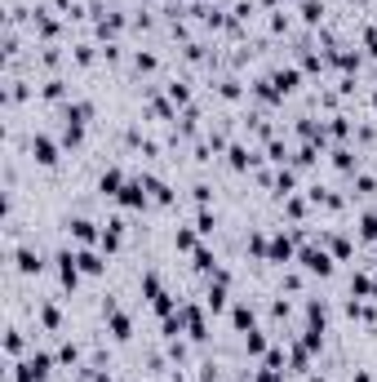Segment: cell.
Instances as JSON below:
<instances>
[{
	"mask_svg": "<svg viewBox=\"0 0 377 382\" xmlns=\"http://www.w3.org/2000/svg\"><path fill=\"white\" fill-rule=\"evenodd\" d=\"M373 107H377V89H373Z\"/></svg>",
	"mask_w": 377,
	"mask_h": 382,
	"instance_id": "7dc6e473",
	"label": "cell"
},
{
	"mask_svg": "<svg viewBox=\"0 0 377 382\" xmlns=\"http://www.w3.org/2000/svg\"><path fill=\"white\" fill-rule=\"evenodd\" d=\"M311 347H307V342H293V347H288V365H293L298 369V374H307V369H311Z\"/></svg>",
	"mask_w": 377,
	"mask_h": 382,
	"instance_id": "4316f807",
	"label": "cell"
},
{
	"mask_svg": "<svg viewBox=\"0 0 377 382\" xmlns=\"http://www.w3.org/2000/svg\"><path fill=\"white\" fill-rule=\"evenodd\" d=\"M164 98L174 102V107H191V85H187V80H169V85H164Z\"/></svg>",
	"mask_w": 377,
	"mask_h": 382,
	"instance_id": "7402d4cb",
	"label": "cell"
},
{
	"mask_svg": "<svg viewBox=\"0 0 377 382\" xmlns=\"http://www.w3.org/2000/svg\"><path fill=\"white\" fill-rule=\"evenodd\" d=\"M27 151H31V160L40 165V169H58V160H63V142L49 138V134H31Z\"/></svg>",
	"mask_w": 377,
	"mask_h": 382,
	"instance_id": "7a4b0ae2",
	"label": "cell"
},
{
	"mask_svg": "<svg viewBox=\"0 0 377 382\" xmlns=\"http://www.w3.org/2000/svg\"><path fill=\"white\" fill-rule=\"evenodd\" d=\"M125 183H129V174L120 169V165H111V169H102V174H98V196L116 200L120 191H125Z\"/></svg>",
	"mask_w": 377,
	"mask_h": 382,
	"instance_id": "30bf717a",
	"label": "cell"
},
{
	"mask_svg": "<svg viewBox=\"0 0 377 382\" xmlns=\"http://www.w3.org/2000/svg\"><path fill=\"white\" fill-rule=\"evenodd\" d=\"M266 351H271V338H266V329L245 333V356H266Z\"/></svg>",
	"mask_w": 377,
	"mask_h": 382,
	"instance_id": "cb8c5ba5",
	"label": "cell"
},
{
	"mask_svg": "<svg viewBox=\"0 0 377 382\" xmlns=\"http://www.w3.org/2000/svg\"><path fill=\"white\" fill-rule=\"evenodd\" d=\"M147 191H151V205H174V191H169L164 178H151L147 174Z\"/></svg>",
	"mask_w": 377,
	"mask_h": 382,
	"instance_id": "484cf974",
	"label": "cell"
},
{
	"mask_svg": "<svg viewBox=\"0 0 377 382\" xmlns=\"http://www.w3.org/2000/svg\"><path fill=\"white\" fill-rule=\"evenodd\" d=\"M63 227H67V236H71L80 249H98V240H102V227L93 222V218H67Z\"/></svg>",
	"mask_w": 377,
	"mask_h": 382,
	"instance_id": "52a82bcc",
	"label": "cell"
},
{
	"mask_svg": "<svg viewBox=\"0 0 377 382\" xmlns=\"http://www.w3.org/2000/svg\"><path fill=\"white\" fill-rule=\"evenodd\" d=\"M63 121H71V125H89V121H93V102H89V98L63 102Z\"/></svg>",
	"mask_w": 377,
	"mask_h": 382,
	"instance_id": "2e32d148",
	"label": "cell"
},
{
	"mask_svg": "<svg viewBox=\"0 0 377 382\" xmlns=\"http://www.w3.org/2000/svg\"><path fill=\"white\" fill-rule=\"evenodd\" d=\"M351 382H373V374H369V369H355V374H351Z\"/></svg>",
	"mask_w": 377,
	"mask_h": 382,
	"instance_id": "f6af8a7d",
	"label": "cell"
},
{
	"mask_svg": "<svg viewBox=\"0 0 377 382\" xmlns=\"http://www.w3.org/2000/svg\"><path fill=\"white\" fill-rule=\"evenodd\" d=\"M133 67H138V71H155V67H160V58H155V54H133Z\"/></svg>",
	"mask_w": 377,
	"mask_h": 382,
	"instance_id": "60d3db41",
	"label": "cell"
},
{
	"mask_svg": "<svg viewBox=\"0 0 377 382\" xmlns=\"http://www.w3.org/2000/svg\"><path fill=\"white\" fill-rule=\"evenodd\" d=\"M271 85H275L279 98L298 93V85H302V67H279V71H271Z\"/></svg>",
	"mask_w": 377,
	"mask_h": 382,
	"instance_id": "8fae6325",
	"label": "cell"
},
{
	"mask_svg": "<svg viewBox=\"0 0 377 382\" xmlns=\"http://www.w3.org/2000/svg\"><path fill=\"white\" fill-rule=\"evenodd\" d=\"M191 200H196L200 209H209V200H213V187H209V183H196V187H191Z\"/></svg>",
	"mask_w": 377,
	"mask_h": 382,
	"instance_id": "f35d334b",
	"label": "cell"
},
{
	"mask_svg": "<svg viewBox=\"0 0 377 382\" xmlns=\"http://www.w3.org/2000/svg\"><path fill=\"white\" fill-rule=\"evenodd\" d=\"M191 267H196L200 276H213V271H217V254H213L209 245H200L196 254H191Z\"/></svg>",
	"mask_w": 377,
	"mask_h": 382,
	"instance_id": "d6986e66",
	"label": "cell"
},
{
	"mask_svg": "<svg viewBox=\"0 0 377 382\" xmlns=\"http://www.w3.org/2000/svg\"><path fill=\"white\" fill-rule=\"evenodd\" d=\"M284 209H288V218H298V227H302V218H307V200H302V196H288Z\"/></svg>",
	"mask_w": 377,
	"mask_h": 382,
	"instance_id": "8d00e7d4",
	"label": "cell"
},
{
	"mask_svg": "<svg viewBox=\"0 0 377 382\" xmlns=\"http://www.w3.org/2000/svg\"><path fill=\"white\" fill-rule=\"evenodd\" d=\"M174 249L196 254V249H200V231H196V227H178V231H174Z\"/></svg>",
	"mask_w": 377,
	"mask_h": 382,
	"instance_id": "ffe728a7",
	"label": "cell"
},
{
	"mask_svg": "<svg viewBox=\"0 0 377 382\" xmlns=\"http://www.w3.org/2000/svg\"><path fill=\"white\" fill-rule=\"evenodd\" d=\"M320 245H328V254H333L337 262H346L351 254H355V240H346V236H324Z\"/></svg>",
	"mask_w": 377,
	"mask_h": 382,
	"instance_id": "44dd1931",
	"label": "cell"
},
{
	"mask_svg": "<svg viewBox=\"0 0 377 382\" xmlns=\"http://www.w3.org/2000/svg\"><path fill=\"white\" fill-rule=\"evenodd\" d=\"M9 262H14L18 276H40V271H45V254L36 245H14V249H9Z\"/></svg>",
	"mask_w": 377,
	"mask_h": 382,
	"instance_id": "277c9868",
	"label": "cell"
},
{
	"mask_svg": "<svg viewBox=\"0 0 377 382\" xmlns=\"http://www.w3.org/2000/svg\"><path fill=\"white\" fill-rule=\"evenodd\" d=\"M351 298H369L373 303V276L369 271H355V276H351Z\"/></svg>",
	"mask_w": 377,
	"mask_h": 382,
	"instance_id": "f1b7e54d",
	"label": "cell"
},
{
	"mask_svg": "<svg viewBox=\"0 0 377 382\" xmlns=\"http://www.w3.org/2000/svg\"><path fill=\"white\" fill-rule=\"evenodd\" d=\"M138 289H142V298H147V303H155V298H164V293H169V289H164V280H160V271H142Z\"/></svg>",
	"mask_w": 377,
	"mask_h": 382,
	"instance_id": "e0dca14e",
	"label": "cell"
},
{
	"mask_svg": "<svg viewBox=\"0 0 377 382\" xmlns=\"http://www.w3.org/2000/svg\"><path fill=\"white\" fill-rule=\"evenodd\" d=\"M360 40H364V49H369V54L377 58V27H364V36H360Z\"/></svg>",
	"mask_w": 377,
	"mask_h": 382,
	"instance_id": "b9f144b4",
	"label": "cell"
},
{
	"mask_svg": "<svg viewBox=\"0 0 377 382\" xmlns=\"http://www.w3.org/2000/svg\"><path fill=\"white\" fill-rule=\"evenodd\" d=\"M226 165H231L236 174H245V169H258V151H249L245 142H231V147H226Z\"/></svg>",
	"mask_w": 377,
	"mask_h": 382,
	"instance_id": "7c38bea8",
	"label": "cell"
},
{
	"mask_svg": "<svg viewBox=\"0 0 377 382\" xmlns=\"http://www.w3.org/2000/svg\"><path fill=\"white\" fill-rule=\"evenodd\" d=\"M302 22H307V27H320L324 22V0H302Z\"/></svg>",
	"mask_w": 377,
	"mask_h": 382,
	"instance_id": "f546056e",
	"label": "cell"
},
{
	"mask_svg": "<svg viewBox=\"0 0 377 382\" xmlns=\"http://www.w3.org/2000/svg\"><path fill=\"white\" fill-rule=\"evenodd\" d=\"M58 365H67V369L80 365V347H76V342H63V347H58Z\"/></svg>",
	"mask_w": 377,
	"mask_h": 382,
	"instance_id": "e575fe53",
	"label": "cell"
},
{
	"mask_svg": "<svg viewBox=\"0 0 377 382\" xmlns=\"http://www.w3.org/2000/svg\"><path fill=\"white\" fill-rule=\"evenodd\" d=\"M266 245H271V236H262V231H249V240H245V249L262 262H266Z\"/></svg>",
	"mask_w": 377,
	"mask_h": 382,
	"instance_id": "836d02e7",
	"label": "cell"
},
{
	"mask_svg": "<svg viewBox=\"0 0 377 382\" xmlns=\"http://www.w3.org/2000/svg\"><path fill=\"white\" fill-rule=\"evenodd\" d=\"M298 262H302V271H307V276H320V280H328L333 276V254H328L324 245H302L298 249Z\"/></svg>",
	"mask_w": 377,
	"mask_h": 382,
	"instance_id": "6da1fadb",
	"label": "cell"
},
{
	"mask_svg": "<svg viewBox=\"0 0 377 382\" xmlns=\"http://www.w3.org/2000/svg\"><path fill=\"white\" fill-rule=\"evenodd\" d=\"M196 231L204 236V240L217 231V213H213V209H200V213H196Z\"/></svg>",
	"mask_w": 377,
	"mask_h": 382,
	"instance_id": "d6a6232c",
	"label": "cell"
},
{
	"mask_svg": "<svg viewBox=\"0 0 377 382\" xmlns=\"http://www.w3.org/2000/svg\"><path fill=\"white\" fill-rule=\"evenodd\" d=\"M31 351H36V347L27 342V333H22L18 325H9V329H5V360H9V365H18V360H27Z\"/></svg>",
	"mask_w": 377,
	"mask_h": 382,
	"instance_id": "9c48e42d",
	"label": "cell"
},
{
	"mask_svg": "<svg viewBox=\"0 0 377 382\" xmlns=\"http://www.w3.org/2000/svg\"><path fill=\"white\" fill-rule=\"evenodd\" d=\"M240 93H245V89H240V80H231V76H226V80H217V98H226V102H236V98H240Z\"/></svg>",
	"mask_w": 377,
	"mask_h": 382,
	"instance_id": "d590c367",
	"label": "cell"
},
{
	"mask_svg": "<svg viewBox=\"0 0 377 382\" xmlns=\"http://www.w3.org/2000/svg\"><path fill=\"white\" fill-rule=\"evenodd\" d=\"M174 382H200V378H187V374H178V378H174Z\"/></svg>",
	"mask_w": 377,
	"mask_h": 382,
	"instance_id": "bcb514c9",
	"label": "cell"
},
{
	"mask_svg": "<svg viewBox=\"0 0 377 382\" xmlns=\"http://www.w3.org/2000/svg\"><path fill=\"white\" fill-rule=\"evenodd\" d=\"M116 205L125 209V213H142V209H147V205H151V191H147V174H142V178H129V183H125V191H120V196H116Z\"/></svg>",
	"mask_w": 377,
	"mask_h": 382,
	"instance_id": "3957f363",
	"label": "cell"
},
{
	"mask_svg": "<svg viewBox=\"0 0 377 382\" xmlns=\"http://www.w3.org/2000/svg\"><path fill=\"white\" fill-rule=\"evenodd\" d=\"M200 382H217V360H204L200 365Z\"/></svg>",
	"mask_w": 377,
	"mask_h": 382,
	"instance_id": "7bdbcfd3",
	"label": "cell"
},
{
	"mask_svg": "<svg viewBox=\"0 0 377 382\" xmlns=\"http://www.w3.org/2000/svg\"><path fill=\"white\" fill-rule=\"evenodd\" d=\"M377 191V178L373 174H355V196H373Z\"/></svg>",
	"mask_w": 377,
	"mask_h": 382,
	"instance_id": "ab89813d",
	"label": "cell"
},
{
	"mask_svg": "<svg viewBox=\"0 0 377 382\" xmlns=\"http://www.w3.org/2000/svg\"><path fill=\"white\" fill-rule=\"evenodd\" d=\"M76 262L84 276H107V254L102 249H76Z\"/></svg>",
	"mask_w": 377,
	"mask_h": 382,
	"instance_id": "4fadbf2b",
	"label": "cell"
},
{
	"mask_svg": "<svg viewBox=\"0 0 377 382\" xmlns=\"http://www.w3.org/2000/svg\"><path fill=\"white\" fill-rule=\"evenodd\" d=\"M40 98H45V102H63V98H67V80L49 76V80L40 85Z\"/></svg>",
	"mask_w": 377,
	"mask_h": 382,
	"instance_id": "83f0119b",
	"label": "cell"
},
{
	"mask_svg": "<svg viewBox=\"0 0 377 382\" xmlns=\"http://www.w3.org/2000/svg\"><path fill=\"white\" fill-rule=\"evenodd\" d=\"M279 289H288V293H298V289H302V276H293V271H284V280H279Z\"/></svg>",
	"mask_w": 377,
	"mask_h": 382,
	"instance_id": "ee69618b",
	"label": "cell"
},
{
	"mask_svg": "<svg viewBox=\"0 0 377 382\" xmlns=\"http://www.w3.org/2000/svg\"><path fill=\"white\" fill-rule=\"evenodd\" d=\"M40 329H45V333H58V329H63V312H58V303H40Z\"/></svg>",
	"mask_w": 377,
	"mask_h": 382,
	"instance_id": "603a6c76",
	"label": "cell"
},
{
	"mask_svg": "<svg viewBox=\"0 0 377 382\" xmlns=\"http://www.w3.org/2000/svg\"><path fill=\"white\" fill-rule=\"evenodd\" d=\"M204 312H209V307H196V303H182V307H178L182 329H187L191 342H204V338H209V320H204Z\"/></svg>",
	"mask_w": 377,
	"mask_h": 382,
	"instance_id": "8992f818",
	"label": "cell"
},
{
	"mask_svg": "<svg viewBox=\"0 0 377 382\" xmlns=\"http://www.w3.org/2000/svg\"><path fill=\"white\" fill-rule=\"evenodd\" d=\"M58 142H63L67 151H76L80 142H84V125H71V121H63V129H58Z\"/></svg>",
	"mask_w": 377,
	"mask_h": 382,
	"instance_id": "d4e9b609",
	"label": "cell"
},
{
	"mask_svg": "<svg viewBox=\"0 0 377 382\" xmlns=\"http://www.w3.org/2000/svg\"><path fill=\"white\" fill-rule=\"evenodd\" d=\"M355 231H360L364 245H377V213H360V227H355Z\"/></svg>",
	"mask_w": 377,
	"mask_h": 382,
	"instance_id": "4dcf8cb0",
	"label": "cell"
},
{
	"mask_svg": "<svg viewBox=\"0 0 377 382\" xmlns=\"http://www.w3.org/2000/svg\"><path fill=\"white\" fill-rule=\"evenodd\" d=\"M80 382H84V378H80Z\"/></svg>",
	"mask_w": 377,
	"mask_h": 382,
	"instance_id": "681fc988",
	"label": "cell"
},
{
	"mask_svg": "<svg viewBox=\"0 0 377 382\" xmlns=\"http://www.w3.org/2000/svg\"><path fill=\"white\" fill-rule=\"evenodd\" d=\"M266 262H271V267H288V262H298L293 231H275L271 236V245H266Z\"/></svg>",
	"mask_w": 377,
	"mask_h": 382,
	"instance_id": "5b68a950",
	"label": "cell"
},
{
	"mask_svg": "<svg viewBox=\"0 0 377 382\" xmlns=\"http://www.w3.org/2000/svg\"><path fill=\"white\" fill-rule=\"evenodd\" d=\"M58 284L63 289H76V284L84 280V271H80V262H76V249H58Z\"/></svg>",
	"mask_w": 377,
	"mask_h": 382,
	"instance_id": "ba28073f",
	"label": "cell"
},
{
	"mask_svg": "<svg viewBox=\"0 0 377 382\" xmlns=\"http://www.w3.org/2000/svg\"><path fill=\"white\" fill-rule=\"evenodd\" d=\"M311 382H324V378H311Z\"/></svg>",
	"mask_w": 377,
	"mask_h": 382,
	"instance_id": "c3c4849f",
	"label": "cell"
},
{
	"mask_svg": "<svg viewBox=\"0 0 377 382\" xmlns=\"http://www.w3.org/2000/svg\"><path fill=\"white\" fill-rule=\"evenodd\" d=\"M107 333H111L116 342H129L133 338V316L129 312H111L107 316Z\"/></svg>",
	"mask_w": 377,
	"mask_h": 382,
	"instance_id": "5bb4252c",
	"label": "cell"
},
{
	"mask_svg": "<svg viewBox=\"0 0 377 382\" xmlns=\"http://www.w3.org/2000/svg\"><path fill=\"white\" fill-rule=\"evenodd\" d=\"M226 298H231V293H226V284H213V280H209V289H204V307H209L213 316H222V312H226Z\"/></svg>",
	"mask_w": 377,
	"mask_h": 382,
	"instance_id": "ac0fdd59",
	"label": "cell"
},
{
	"mask_svg": "<svg viewBox=\"0 0 377 382\" xmlns=\"http://www.w3.org/2000/svg\"><path fill=\"white\" fill-rule=\"evenodd\" d=\"M328 156H333V169H342V174L355 169V151H351V147H333Z\"/></svg>",
	"mask_w": 377,
	"mask_h": 382,
	"instance_id": "1f68e13d",
	"label": "cell"
},
{
	"mask_svg": "<svg viewBox=\"0 0 377 382\" xmlns=\"http://www.w3.org/2000/svg\"><path fill=\"white\" fill-rule=\"evenodd\" d=\"M71 63H76V67H93V45H76V49H71Z\"/></svg>",
	"mask_w": 377,
	"mask_h": 382,
	"instance_id": "74e56055",
	"label": "cell"
},
{
	"mask_svg": "<svg viewBox=\"0 0 377 382\" xmlns=\"http://www.w3.org/2000/svg\"><path fill=\"white\" fill-rule=\"evenodd\" d=\"M231 325H236L240 333H253V329H258V312H253L249 303H236V307H231Z\"/></svg>",
	"mask_w": 377,
	"mask_h": 382,
	"instance_id": "9a60e30c",
	"label": "cell"
}]
</instances>
